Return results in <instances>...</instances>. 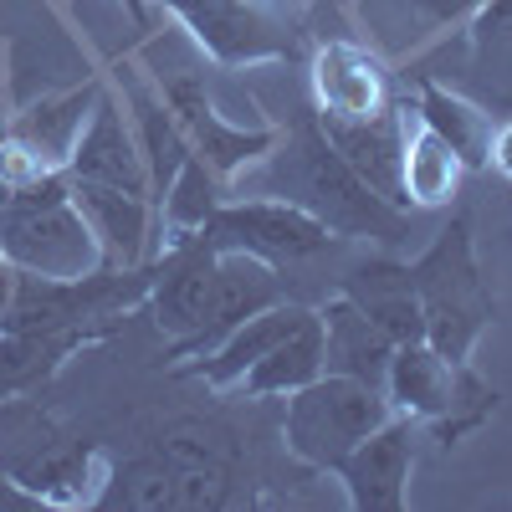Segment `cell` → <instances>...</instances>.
<instances>
[{
    "mask_svg": "<svg viewBox=\"0 0 512 512\" xmlns=\"http://www.w3.org/2000/svg\"><path fill=\"white\" fill-rule=\"evenodd\" d=\"M262 185L292 205H303L333 236H369L384 246L410 241V210L390 205L354 175L349 159L328 144L313 108L297 113L277 134V144L267 149Z\"/></svg>",
    "mask_w": 512,
    "mask_h": 512,
    "instance_id": "1",
    "label": "cell"
},
{
    "mask_svg": "<svg viewBox=\"0 0 512 512\" xmlns=\"http://www.w3.org/2000/svg\"><path fill=\"white\" fill-rule=\"evenodd\" d=\"M415 292H420V313H425V344L446 354L451 364H466L477 349V338L497 318V297L477 267V246H472V221L451 216L431 246L410 262Z\"/></svg>",
    "mask_w": 512,
    "mask_h": 512,
    "instance_id": "2",
    "label": "cell"
},
{
    "mask_svg": "<svg viewBox=\"0 0 512 512\" xmlns=\"http://www.w3.org/2000/svg\"><path fill=\"white\" fill-rule=\"evenodd\" d=\"M0 256L36 277H82L108 267L88 216L72 205L67 175L11 190V200L0 205Z\"/></svg>",
    "mask_w": 512,
    "mask_h": 512,
    "instance_id": "3",
    "label": "cell"
},
{
    "mask_svg": "<svg viewBox=\"0 0 512 512\" xmlns=\"http://www.w3.org/2000/svg\"><path fill=\"white\" fill-rule=\"evenodd\" d=\"M384 400L405 420H425L436 431V441L451 451L461 436L482 431L497 410V390L466 364H451L446 354H436L425 338L415 344H395L390 354V374H384Z\"/></svg>",
    "mask_w": 512,
    "mask_h": 512,
    "instance_id": "4",
    "label": "cell"
},
{
    "mask_svg": "<svg viewBox=\"0 0 512 512\" xmlns=\"http://www.w3.org/2000/svg\"><path fill=\"white\" fill-rule=\"evenodd\" d=\"M390 415L395 410L384 400V390L323 369L318 379L303 384V390L287 395L282 441L303 466H313V472H338V461H344L364 436H374Z\"/></svg>",
    "mask_w": 512,
    "mask_h": 512,
    "instance_id": "5",
    "label": "cell"
},
{
    "mask_svg": "<svg viewBox=\"0 0 512 512\" xmlns=\"http://www.w3.org/2000/svg\"><path fill=\"white\" fill-rule=\"evenodd\" d=\"M175 16L195 47L216 67H256V62H292L303 52V26L277 0H154Z\"/></svg>",
    "mask_w": 512,
    "mask_h": 512,
    "instance_id": "6",
    "label": "cell"
},
{
    "mask_svg": "<svg viewBox=\"0 0 512 512\" xmlns=\"http://www.w3.org/2000/svg\"><path fill=\"white\" fill-rule=\"evenodd\" d=\"M200 236L216 251H246V256L272 262V267H297V262H308V256H318L338 241L318 216H308L303 205H292L282 195H256V200L226 195L210 210Z\"/></svg>",
    "mask_w": 512,
    "mask_h": 512,
    "instance_id": "7",
    "label": "cell"
},
{
    "mask_svg": "<svg viewBox=\"0 0 512 512\" xmlns=\"http://www.w3.org/2000/svg\"><path fill=\"white\" fill-rule=\"evenodd\" d=\"M154 82H159L169 113L180 118L185 139H190V154H195L226 190H231V180L241 175L251 159H267V149H272L277 134H282L277 123H251V128H246V123L221 118L216 103H210V93H205V77H200L195 67L154 72Z\"/></svg>",
    "mask_w": 512,
    "mask_h": 512,
    "instance_id": "8",
    "label": "cell"
},
{
    "mask_svg": "<svg viewBox=\"0 0 512 512\" xmlns=\"http://www.w3.org/2000/svg\"><path fill=\"white\" fill-rule=\"evenodd\" d=\"M231 482L236 477L226 472L175 466L144 446L123 461L108 456V477L93 512H221L231 502Z\"/></svg>",
    "mask_w": 512,
    "mask_h": 512,
    "instance_id": "9",
    "label": "cell"
},
{
    "mask_svg": "<svg viewBox=\"0 0 512 512\" xmlns=\"http://www.w3.org/2000/svg\"><path fill=\"white\" fill-rule=\"evenodd\" d=\"M216 246H210L200 231L180 236V241H164L159 256H154V287L144 297V308L154 318V328L164 333L169 349L190 344V338L200 333L205 313H210V287H216Z\"/></svg>",
    "mask_w": 512,
    "mask_h": 512,
    "instance_id": "10",
    "label": "cell"
},
{
    "mask_svg": "<svg viewBox=\"0 0 512 512\" xmlns=\"http://www.w3.org/2000/svg\"><path fill=\"white\" fill-rule=\"evenodd\" d=\"M308 88H313V113L318 118H374L395 108V72L374 47L364 41L333 36L308 62Z\"/></svg>",
    "mask_w": 512,
    "mask_h": 512,
    "instance_id": "11",
    "label": "cell"
},
{
    "mask_svg": "<svg viewBox=\"0 0 512 512\" xmlns=\"http://www.w3.org/2000/svg\"><path fill=\"white\" fill-rule=\"evenodd\" d=\"M67 175L154 200L149 164H144V149H139V134H134V118H128V108H123L118 93L103 88V98L93 103L88 123H82V134H77V144H72Z\"/></svg>",
    "mask_w": 512,
    "mask_h": 512,
    "instance_id": "12",
    "label": "cell"
},
{
    "mask_svg": "<svg viewBox=\"0 0 512 512\" xmlns=\"http://www.w3.org/2000/svg\"><path fill=\"white\" fill-rule=\"evenodd\" d=\"M328 144L349 159V169L390 205L410 210L405 200V134H410V103H395L374 118H318Z\"/></svg>",
    "mask_w": 512,
    "mask_h": 512,
    "instance_id": "13",
    "label": "cell"
},
{
    "mask_svg": "<svg viewBox=\"0 0 512 512\" xmlns=\"http://www.w3.org/2000/svg\"><path fill=\"white\" fill-rule=\"evenodd\" d=\"M405 415H390L374 436H364L344 461H338V482L349 492L354 512H400L405 507V487L415 472V436H410Z\"/></svg>",
    "mask_w": 512,
    "mask_h": 512,
    "instance_id": "14",
    "label": "cell"
},
{
    "mask_svg": "<svg viewBox=\"0 0 512 512\" xmlns=\"http://www.w3.org/2000/svg\"><path fill=\"white\" fill-rule=\"evenodd\" d=\"M272 303H282V267L262 262V256H246V251H221L216 256V287H210V313L190 344L169 349V359L185 364L195 354H210L236 323H246L251 313H262Z\"/></svg>",
    "mask_w": 512,
    "mask_h": 512,
    "instance_id": "15",
    "label": "cell"
},
{
    "mask_svg": "<svg viewBox=\"0 0 512 512\" xmlns=\"http://www.w3.org/2000/svg\"><path fill=\"white\" fill-rule=\"evenodd\" d=\"M67 185H72V205L88 216L108 267H139V262H149V256H154V200L113 190V185L77 180V175H67Z\"/></svg>",
    "mask_w": 512,
    "mask_h": 512,
    "instance_id": "16",
    "label": "cell"
},
{
    "mask_svg": "<svg viewBox=\"0 0 512 512\" xmlns=\"http://www.w3.org/2000/svg\"><path fill=\"white\" fill-rule=\"evenodd\" d=\"M338 292L349 303L374 318L395 344H415L425 338V313H420V292L410 277V262H395V256H369V262H354L338 282Z\"/></svg>",
    "mask_w": 512,
    "mask_h": 512,
    "instance_id": "17",
    "label": "cell"
},
{
    "mask_svg": "<svg viewBox=\"0 0 512 512\" xmlns=\"http://www.w3.org/2000/svg\"><path fill=\"white\" fill-rule=\"evenodd\" d=\"M113 338L108 328H0V400L11 395H36L47 379H57V369Z\"/></svg>",
    "mask_w": 512,
    "mask_h": 512,
    "instance_id": "18",
    "label": "cell"
},
{
    "mask_svg": "<svg viewBox=\"0 0 512 512\" xmlns=\"http://www.w3.org/2000/svg\"><path fill=\"white\" fill-rule=\"evenodd\" d=\"M308 313H313V308L287 303V297H282V303H272V308H262V313H251L246 323H236L210 354H195V359L175 364V374H190V379L210 384V390H231V384H241V374L262 359L277 338H287Z\"/></svg>",
    "mask_w": 512,
    "mask_h": 512,
    "instance_id": "19",
    "label": "cell"
},
{
    "mask_svg": "<svg viewBox=\"0 0 512 512\" xmlns=\"http://www.w3.org/2000/svg\"><path fill=\"white\" fill-rule=\"evenodd\" d=\"M318 323H323V369L364 379V384H374V390H384L395 338L384 333L374 318H364L344 292H333L328 303L318 308Z\"/></svg>",
    "mask_w": 512,
    "mask_h": 512,
    "instance_id": "20",
    "label": "cell"
},
{
    "mask_svg": "<svg viewBox=\"0 0 512 512\" xmlns=\"http://www.w3.org/2000/svg\"><path fill=\"white\" fill-rule=\"evenodd\" d=\"M415 118L431 128V134H441L456 159L466 169H487V149H492V113L472 98H461L456 88H441L436 77H415Z\"/></svg>",
    "mask_w": 512,
    "mask_h": 512,
    "instance_id": "21",
    "label": "cell"
},
{
    "mask_svg": "<svg viewBox=\"0 0 512 512\" xmlns=\"http://www.w3.org/2000/svg\"><path fill=\"white\" fill-rule=\"evenodd\" d=\"M103 88H108V82L93 77V82H82V88H72V93L41 98V103H31L26 113H16L6 128H16L31 149L47 154L52 169H67V164H72V144H77V134H82V123H88L93 103L103 98Z\"/></svg>",
    "mask_w": 512,
    "mask_h": 512,
    "instance_id": "22",
    "label": "cell"
},
{
    "mask_svg": "<svg viewBox=\"0 0 512 512\" xmlns=\"http://www.w3.org/2000/svg\"><path fill=\"white\" fill-rule=\"evenodd\" d=\"M318 374H323V323H318V313H308L287 338H277V344L241 374V390L251 400L292 395V390H303V384L318 379Z\"/></svg>",
    "mask_w": 512,
    "mask_h": 512,
    "instance_id": "23",
    "label": "cell"
},
{
    "mask_svg": "<svg viewBox=\"0 0 512 512\" xmlns=\"http://www.w3.org/2000/svg\"><path fill=\"white\" fill-rule=\"evenodd\" d=\"M67 441L62 425L41 410L36 400L26 395H11V400H0V477L16 482L26 492L31 472L41 461H47L57 446Z\"/></svg>",
    "mask_w": 512,
    "mask_h": 512,
    "instance_id": "24",
    "label": "cell"
},
{
    "mask_svg": "<svg viewBox=\"0 0 512 512\" xmlns=\"http://www.w3.org/2000/svg\"><path fill=\"white\" fill-rule=\"evenodd\" d=\"M410 118H415V108H410ZM461 175H466V164L456 159V149L415 118V134H405V200H410V210L451 205V195L461 190Z\"/></svg>",
    "mask_w": 512,
    "mask_h": 512,
    "instance_id": "25",
    "label": "cell"
},
{
    "mask_svg": "<svg viewBox=\"0 0 512 512\" xmlns=\"http://www.w3.org/2000/svg\"><path fill=\"white\" fill-rule=\"evenodd\" d=\"M149 451H159L164 461L175 466H200V472H241V446L226 425L216 420H200V415H180V420H164L159 431L149 436Z\"/></svg>",
    "mask_w": 512,
    "mask_h": 512,
    "instance_id": "26",
    "label": "cell"
},
{
    "mask_svg": "<svg viewBox=\"0 0 512 512\" xmlns=\"http://www.w3.org/2000/svg\"><path fill=\"white\" fill-rule=\"evenodd\" d=\"M410 6L431 21V26H461L482 11V0H410Z\"/></svg>",
    "mask_w": 512,
    "mask_h": 512,
    "instance_id": "27",
    "label": "cell"
},
{
    "mask_svg": "<svg viewBox=\"0 0 512 512\" xmlns=\"http://www.w3.org/2000/svg\"><path fill=\"white\" fill-rule=\"evenodd\" d=\"M487 164L497 169L502 180H512V118L492 128V149H487Z\"/></svg>",
    "mask_w": 512,
    "mask_h": 512,
    "instance_id": "28",
    "label": "cell"
},
{
    "mask_svg": "<svg viewBox=\"0 0 512 512\" xmlns=\"http://www.w3.org/2000/svg\"><path fill=\"white\" fill-rule=\"evenodd\" d=\"M11 292H16V267L0 256V318H6V308H11Z\"/></svg>",
    "mask_w": 512,
    "mask_h": 512,
    "instance_id": "29",
    "label": "cell"
},
{
    "mask_svg": "<svg viewBox=\"0 0 512 512\" xmlns=\"http://www.w3.org/2000/svg\"><path fill=\"white\" fill-rule=\"evenodd\" d=\"M123 11L134 16V26H139V31H149V26H154V16H149V0H123Z\"/></svg>",
    "mask_w": 512,
    "mask_h": 512,
    "instance_id": "30",
    "label": "cell"
}]
</instances>
